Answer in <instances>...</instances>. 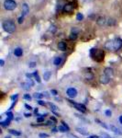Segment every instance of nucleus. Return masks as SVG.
<instances>
[{
	"label": "nucleus",
	"mask_w": 122,
	"mask_h": 138,
	"mask_svg": "<svg viewBox=\"0 0 122 138\" xmlns=\"http://www.w3.org/2000/svg\"><path fill=\"white\" fill-rule=\"evenodd\" d=\"M90 55L94 60L97 62H102L105 58V53L103 50H99V49H91L90 51Z\"/></svg>",
	"instance_id": "nucleus-1"
},
{
	"label": "nucleus",
	"mask_w": 122,
	"mask_h": 138,
	"mask_svg": "<svg viewBox=\"0 0 122 138\" xmlns=\"http://www.w3.org/2000/svg\"><path fill=\"white\" fill-rule=\"evenodd\" d=\"M2 27L4 31L8 33H13L16 31V25L12 20H5L3 22Z\"/></svg>",
	"instance_id": "nucleus-2"
},
{
	"label": "nucleus",
	"mask_w": 122,
	"mask_h": 138,
	"mask_svg": "<svg viewBox=\"0 0 122 138\" xmlns=\"http://www.w3.org/2000/svg\"><path fill=\"white\" fill-rule=\"evenodd\" d=\"M4 8L6 10L12 11L17 8V3L14 0H6L4 2Z\"/></svg>",
	"instance_id": "nucleus-3"
},
{
	"label": "nucleus",
	"mask_w": 122,
	"mask_h": 138,
	"mask_svg": "<svg viewBox=\"0 0 122 138\" xmlns=\"http://www.w3.org/2000/svg\"><path fill=\"white\" fill-rule=\"evenodd\" d=\"M122 47V39L117 38L113 40V49L114 51H117Z\"/></svg>",
	"instance_id": "nucleus-4"
},
{
	"label": "nucleus",
	"mask_w": 122,
	"mask_h": 138,
	"mask_svg": "<svg viewBox=\"0 0 122 138\" xmlns=\"http://www.w3.org/2000/svg\"><path fill=\"white\" fill-rule=\"evenodd\" d=\"M68 101L71 103V104H73V106H74L75 109L80 110L81 112H85V111H86V109H85V106H84V105L80 104V103H75L74 102V101H72V100H68Z\"/></svg>",
	"instance_id": "nucleus-5"
},
{
	"label": "nucleus",
	"mask_w": 122,
	"mask_h": 138,
	"mask_svg": "<svg viewBox=\"0 0 122 138\" xmlns=\"http://www.w3.org/2000/svg\"><path fill=\"white\" fill-rule=\"evenodd\" d=\"M74 4L71 2H68L65 4V6H64V9H63V11H64V13H72L73 11H74Z\"/></svg>",
	"instance_id": "nucleus-6"
},
{
	"label": "nucleus",
	"mask_w": 122,
	"mask_h": 138,
	"mask_svg": "<svg viewBox=\"0 0 122 138\" xmlns=\"http://www.w3.org/2000/svg\"><path fill=\"white\" fill-rule=\"evenodd\" d=\"M66 94L69 98L71 99H74L77 96V90L74 87H69L66 91Z\"/></svg>",
	"instance_id": "nucleus-7"
},
{
	"label": "nucleus",
	"mask_w": 122,
	"mask_h": 138,
	"mask_svg": "<svg viewBox=\"0 0 122 138\" xmlns=\"http://www.w3.org/2000/svg\"><path fill=\"white\" fill-rule=\"evenodd\" d=\"M109 81H110V78L107 77V76H106L105 74L101 75V76L99 77V82L101 83V84L107 85V84H108V83H109Z\"/></svg>",
	"instance_id": "nucleus-8"
},
{
	"label": "nucleus",
	"mask_w": 122,
	"mask_h": 138,
	"mask_svg": "<svg viewBox=\"0 0 122 138\" xmlns=\"http://www.w3.org/2000/svg\"><path fill=\"white\" fill-rule=\"evenodd\" d=\"M104 74L106 75V76H107L109 78H112L113 76H114V70H113V68H111V67H106L104 70Z\"/></svg>",
	"instance_id": "nucleus-9"
},
{
	"label": "nucleus",
	"mask_w": 122,
	"mask_h": 138,
	"mask_svg": "<svg viewBox=\"0 0 122 138\" xmlns=\"http://www.w3.org/2000/svg\"><path fill=\"white\" fill-rule=\"evenodd\" d=\"M58 49L59 50H61V51L64 52L67 50V44L65 41H60L58 43Z\"/></svg>",
	"instance_id": "nucleus-10"
},
{
	"label": "nucleus",
	"mask_w": 122,
	"mask_h": 138,
	"mask_svg": "<svg viewBox=\"0 0 122 138\" xmlns=\"http://www.w3.org/2000/svg\"><path fill=\"white\" fill-rule=\"evenodd\" d=\"M97 23L98 26H104L106 23H107V20L104 17H98L97 19Z\"/></svg>",
	"instance_id": "nucleus-11"
},
{
	"label": "nucleus",
	"mask_w": 122,
	"mask_h": 138,
	"mask_svg": "<svg viewBox=\"0 0 122 138\" xmlns=\"http://www.w3.org/2000/svg\"><path fill=\"white\" fill-rule=\"evenodd\" d=\"M109 129L113 132V133H115L116 134H118V135H121L122 134V132L118 129L117 127H116V126L114 125H110L109 126Z\"/></svg>",
	"instance_id": "nucleus-12"
},
{
	"label": "nucleus",
	"mask_w": 122,
	"mask_h": 138,
	"mask_svg": "<svg viewBox=\"0 0 122 138\" xmlns=\"http://www.w3.org/2000/svg\"><path fill=\"white\" fill-rule=\"evenodd\" d=\"M28 11H29L28 6L27 5L26 3H24V4L22 5V16H23V17H25V16L28 13Z\"/></svg>",
	"instance_id": "nucleus-13"
},
{
	"label": "nucleus",
	"mask_w": 122,
	"mask_h": 138,
	"mask_svg": "<svg viewBox=\"0 0 122 138\" xmlns=\"http://www.w3.org/2000/svg\"><path fill=\"white\" fill-rule=\"evenodd\" d=\"M84 77L86 80H93L94 79V74L92 72H85L84 74Z\"/></svg>",
	"instance_id": "nucleus-14"
},
{
	"label": "nucleus",
	"mask_w": 122,
	"mask_h": 138,
	"mask_svg": "<svg viewBox=\"0 0 122 138\" xmlns=\"http://www.w3.org/2000/svg\"><path fill=\"white\" fill-rule=\"evenodd\" d=\"M14 54H15L17 57H20L22 56L23 54V50L21 48H19V47H18V48H16L15 50H14Z\"/></svg>",
	"instance_id": "nucleus-15"
},
{
	"label": "nucleus",
	"mask_w": 122,
	"mask_h": 138,
	"mask_svg": "<svg viewBox=\"0 0 122 138\" xmlns=\"http://www.w3.org/2000/svg\"><path fill=\"white\" fill-rule=\"evenodd\" d=\"M105 48L108 50V51H114V49H113V41H109L106 42L105 44Z\"/></svg>",
	"instance_id": "nucleus-16"
},
{
	"label": "nucleus",
	"mask_w": 122,
	"mask_h": 138,
	"mask_svg": "<svg viewBox=\"0 0 122 138\" xmlns=\"http://www.w3.org/2000/svg\"><path fill=\"white\" fill-rule=\"evenodd\" d=\"M51 73L50 71H46L44 72V74H43V78L45 81H49L50 80V78H51Z\"/></svg>",
	"instance_id": "nucleus-17"
},
{
	"label": "nucleus",
	"mask_w": 122,
	"mask_h": 138,
	"mask_svg": "<svg viewBox=\"0 0 122 138\" xmlns=\"http://www.w3.org/2000/svg\"><path fill=\"white\" fill-rule=\"evenodd\" d=\"M62 61H63V59H62V57H56L55 59H54L53 61V64H55V65H60V64H62Z\"/></svg>",
	"instance_id": "nucleus-18"
},
{
	"label": "nucleus",
	"mask_w": 122,
	"mask_h": 138,
	"mask_svg": "<svg viewBox=\"0 0 122 138\" xmlns=\"http://www.w3.org/2000/svg\"><path fill=\"white\" fill-rule=\"evenodd\" d=\"M115 24H116V20H115L114 18H108L107 20V26H114Z\"/></svg>",
	"instance_id": "nucleus-19"
},
{
	"label": "nucleus",
	"mask_w": 122,
	"mask_h": 138,
	"mask_svg": "<svg viewBox=\"0 0 122 138\" xmlns=\"http://www.w3.org/2000/svg\"><path fill=\"white\" fill-rule=\"evenodd\" d=\"M76 131H77V132H79V133H81L82 134H84V135H88V133L85 132L86 130L84 129V128H76Z\"/></svg>",
	"instance_id": "nucleus-20"
},
{
	"label": "nucleus",
	"mask_w": 122,
	"mask_h": 138,
	"mask_svg": "<svg viewBox=\"0 0 122 138\" xmlns=\"http://www.w3.org/2000/svg\"><path fill=\"white\" fill-rule=\"evenodd\" d=\"M9 133H10L11 134H13V135H16V136L21 135L20 132H18V131H17V130H9Z\"/></svg>",
	"instance_id": "nucleus-21"
},
{
	"label": "nucleus",
	"mask_w": 122,
	"mask_h": 138,
	"mask_svg": "<svg viewBox=\"0 0 122 138\" xmlns=\"http://www.w3.org/2000/svg\"><path fill=\"white\" fill-rule=\"evenodd\" d=\"M77 37H78V34L71 32V34H70V36H69V39H70L71 41H74V40H76L77 39Z\"/></svg>",
	"instance_id": "nucleus-22"
},
{
	"label": "nucleus",
	"mask_w": 122,
	"mask_h": 138,
	"mask_svg": "<svg viewBox=\"0 0 122 138\" xmlns=\"http://www.w3.org/2000/svg\"><path fill=\"white\" fill-rule=\"evenodd\" d=\"M49 31H51V33H55L56 31H57V28H56V26L53 25V24H51V27H50V29H49Z\"/></svg>",
	"instance_id": "nucleus-23"
},
{
	"label": "nucleus",
	"mask_w": 122,
	"mask_h": 138,
	"mask_svg": "<svg viewBox=\"0 0 122 138\" xmlns=\"http://www.w3.org/2000/svg\"><path fill=\"white\" fill-rule=\"evenodd\" d=\"M49 106H50V108H51V110L53 111V112H55L56 110H58V108H57V106H55V105L53 104V103H49Z\"/></svg>",
	"instance_id": "nucleus-24"
},
{
	"label": "nucleus",
	"mask_w": 122,
	"mask_h": 138,
	"mask_svg": "<svg viewBox=\"0 0 122 138\" xmlns=\"http://www.w3.org/2000/svg\"><path fill=\"white\" fill-rule=\"evenodd\" d=\"M44 95L41 94V93H34L33 95V98L34 99H41V98H43Z\"/></svg>",
	"instance_id": "nucleus-25"
},
{
	"label": "nucleus",
	"mask_w": 122,
	"mask_h": 138,
	"mask_svg": "<svg viewBox=\"0 0 122 138\" xmlns=\"http://www.w3.org/2000/svg\"><path fill=\"white\" fill-rule=\"evenodd\" d=\"M33 77H35V79L37 80V82H41V78H40V77H39V74H38V71H35L33 73Z\"/></svg>",
	"instance_id": "nucleus-26"
},
{
	"label": "nucleus",
	"mask_w": 122,
	"mask_h": 138,
	"mask_svg": "<svg viewBox=\"0 0 122 138\" xmlns=\"http://www.w3.org/2000/svg\"><path fill=\"white\" fill-rule=\"evenodd\" d=\"M58 130L60 131V132H62V133H65V132H67V128H65L64 125H62V126H59L58 127Z\"/></svg>",
	"instance_id": "nucleus-27"
},
{
	"label": "nucleus",
	"mask_w": 122,
	"mask_h": 138,
	"mask_svg": "<svg viewBox=\"0 0 122 138\" xmlns=\"http://www.w3.org/2000/svg\"><path fill=\"white\" fill-rule=\"evenodd\" d=\"M83 18H84V15L82 14V13H78L77 14V16H76V19L78 21H81V20H83Z\"/></svg>",
	"instance_id": "nucleus-28"
},
{
	"label": "nucleus",
	"mask_w": 122,
	"mask_h": 138,
	"mask_svg": "<svg viewBox=\"0 0 122 138\" xmlns=\"http://www.w3.org/2000/svg\"><path fill=\"white\" fill-rule=\"evenodd\" d=\"M96 122H97V123H99V125H101V126H103V127H104V128H105V129H107V128H108V127H107V125H106V124H105V123H102L101 121H99V120H97H97H96Z\"/></svg>",
	"instance_id": "nucleus-29"
},
{
	"label": "nucleus",
	"mask_w": 122,
	"mask_h": 138,
	"mask_svg": "<svg viewBox=\"0 0 122 138\" xmlns=\"http://www.w3.org/2000/svg\"><path fill=\"white\" fill-rule=\"evenodd\" d=\"M71 32H73V33H76V34H78L79 32H80V30H79L78 28H76V27H74V28L72 29V31H71Z\"/></svg>",
	"instance_id": "nucleus-30"
},
{
	"label": "nucleus",
	"mask_w": 122,
	"mask_h": 138,
	"mask_svg": "<svg viewBox=\"0 0 122 138\" xmlns=\"http://www.w3.org/2000/svg\"><path fill=\"white\" fill-rule=\"evenodd\" d=\"M39 136H40V137H41V138H47V137H49V136H50V135H49V134H47V133H40V134H39Z\"/></svg>",
	"instance_id": "nucleus-31"
},
{
	"label": "nucleus",
	"mask_w": 122,
	"mask_h": 138,
	"mask_svg": "<svg viewBox=\"0 0 122 138\" xmlns=\"http://www.w3.org/2000/svg\"><path fill=\"white\" fill-rule=\"evenodd\" d=\"M105 113H106V115H107V117H110L112 115V112H111V110H107L106 111H105Z\"/></svg>",
	"instance_id": "nucleus-32"
},
{
	"label": "nucleus",
	"mask_w": 122,
	"mask_h": 138,
	"mask_svg": "<svg viewBox=\"0 0 122 138\" xmlns=\"http://www.w3.org/2000/svg\"><path fill=\"white\" fill-rule=\"evenodd\" d=\"M24 99L27 100H31V96H30V95H28V94H26V95H24Z\"/></svg>",
	"instance_id": "nucleus-33"
},
{
	"label": "nucleus",
	"mask_w": 122,
	"mask_h": 138,
	"mask_svg": "<svg viewBox=\"0 0 122 138\" xmlns=\"http://www.w3.org/2000/svg\"><path fill=\"white\" fill-rule=\"evenodd\" d=\"M27 83H28V84L29 85L30 87H32V86L34 85V83L32 82V80H31V79H28V80H27Z\"/></svg>",
	"instance_id": "nucleus-34"
},
{
	"label": "nucleus",
	"mask_w": 122,
	"mask_h": 138,
	"mask_svg": "<svg viewBox=\"0 0 122 138\" xmlns=\"http://www.w3.org/2000/svg\"><path fill=\"white\" fill-rule=\"evenodd\" d=\"M28 66H29V67H35L36 66V63H35V62H31V63L28 64Z\"/></svg>",
	"instance_id": "nucleus-35"
},
{
	"label": "nucleus",
	"mask_w": 122,
	"mask_h": 138,
	"mask_svg": "<svg viewBox=\"0 0 122 138\" xmlns=\"http://www.w3.org/2000/svg\"><path fill=\"white\" fill-rule=\"evenodd\" d=\"M38 103H39L40 105H41V106H46V103L44 102L43 100H39Z\"/></svg>",
	"instance_id": "nucleus-36"
},
{
	"label": "nucleus",
	"mask_w": 122,
	"mask_h": 138,
	"mask_svg": "<svg viewBox=\"0 0 122 138\" xmlns=\"http://www.w3.org/2000/svg\"><path fill=\"white\" fill-rule=\"evenodd\" d=\"M23 21H24V17H23V16L20 17V18H18V23H19V24H21Z\"/></svg>",
	"instance_id": "nucleus-37"
},
{
	"label": "nucleus",
	"mask_w": 122,
	"mask_h": 138,
	"mask_svg": "<svg viewBox=\"0 0 122 138\" xmlns=\"http://www.w3.org/2000/svg\"><path fill=\"white\" fill-rule=\"evenodd\" d=\"M37 122H39V123H41V122H44V117L38 118V119H37Z\"/></svg>",
	"instance_id": "nucleus-38"
},
{
	"label": "nucleus",
	"mask_w": 122,
	"mask_h": 138,
	"mask_svg": "<svg viewBox=\"0 0 122 138\" xmlns=\"http://www.w3.org/2000/svg\"><path fill=\"white\" fill-rule=\"evenodd\" d=\"M8 119H10V120L13 119V114L11 112H8Z\"/></svg>",
	"instance_id": "nucleus-39"
},
{
	"label": "nucleus",
	"mask_w": 122,
	"mask_h": 138,
	"mask_svg": "<svg viewBox=\"0 0 122 138\" xmlns=\"http://www.w3.org/2000/svg\"><path fill=\"white\" fill-rule=\"evenodd\" d=\"M51 94H52V95H53V96H56V95L58 94V93H57V91H56V90H54V89L51 90Z\"/></svg>",
	"instance_id": "nucleus-40"
},
{
	"label": "nucleus",
	"mask_w": 122,
	"mask_h": 138,
	"mask_svg": "<svg viewBox=\"0 0 122 138\" xmlns=\"http://www.w3.org/2000/svg\"><path fill=\"white\" fill-rule=\"evenodd\" d=\"M25 107L27 108V110H30L31 109H32V108H31L30 106H29V105H28V104H25Z\"/></svg>",
	"instance_id": "nucleus-41"
},
{
	"label": "nucleus",
	"mask_w": 122,
	"mask_h": 138,
	"mask_svg": "<svg viewBox=\"0 0 122 138\" xmlns=\"http://www.w3.org/2000/svg\"><path fill=\"white\" fill-rule=\"evenodd\" d=\"M62 123H63V125H64V127H65V128H67V130L69 131V127H68V125H67L66 123H64V122H62Z\"/></svg>",
	"instance_id": "nucleus-42"
},
{
	"label": "nucleus",
	"mask_w": 122,
	"mask_h": 138,
	"mask_svg": "<svg viewBox=\"0 0 122 138\" xmlns=\"http://www.w3.org/2000/svg\"><path fill=\"white\" fill-rule=\"evenodd\" d=\"M0 65H1V66H4V64H5V62H4V60H3V59H1V60H0Z\"/></svg>",
	"instance_id": "nucleus-43"
},
{
	"label": "nucleus",
	"mask_w": 122,
	"mask_h": 138,
	"mask_svg": "<svg viewBox=\"0 0 122 138\" xmlns=\"http://www.w3.org/2000/svg\"><path fill=\"white\" fill-rule=\"evenodd\" d=\"M87 138H99L97 135H89Z\"/></svg>",
	"instance_id": "nucleus-44"
},
{
	"label": "nucleus",
	"mask_w": 122,
	"mask_h": 138,
	"mask_svg": "<svg viewBox=\"0 0 122 138\" xmlns=\"http://www.w3.org/2000/svg\"><path fill=\"white\" fill-rule=\"evenodd\" d=\"M51 121H52V122H53V123H57V121H56V119H55V118H54V117H51Z\"/></svg>",
	"instance_id": "nucleus-45"
},
{
	"label": "nucleus",
	"mask_w": 122,
	"mask_h": 138,
	"mask_svg": "<svg viewBox=\"0 0 122 138\" xmlns=\"http://www.w3.org/2000/svg\"><path fill=\"white\" fill-rule=\"evenodd\" d=\"M30 116H31V114H30V113H25V117L28 118V117H30Z\"/></svg>",
	"instance_id": "nucleus-46"
},
{
	"label": "nucleus",
	"mask_w": 122,
	"mask_h": 138,
	"mask_svg": "<svg viewBox=\"0 0 122 138\" xmlns=\"http://www.w3.org/2000/svg\"><path fill=\"white\" fill-rule=\"evenodd\" d=\"M34 112H35L36 114H38V112H39V110H38V108H36V109H35V110H34Z\"/></svg>",
	"instance_id": "nucleus-47"
},
{
	"label": "nucleus",
	"mask_w": 122,
	"mask_h": 138,
	"mask_svg": "<svg viewBox=\"0 0 122 138\" xmlns=\"http://www.w3.org/2000/svg\"><path fill=\"white\" fill-rule=\"evenodd\" d=\"M119 122H120V123L122 124V115H120V116H119Z\"/></svg>",
	"instance_id": "nucleus-48"
},
{
	"label": "nucleus",
	"mask_w": 122,
	"mask_h": 138,
	"mask_svg": "<svg viewBox=\"0 0 122 138\" xmlns=\"http://www.w3.org/2000/svg\"><path fill=\"white\" fill-rule=\"evenodd\" d=\"M17 98H18V95H16V96H13L12 100H15V99H17Z\"/></svg>",
	"instance_id": "nucleus-49"
},
{
	"label": "nucleus",
	"mask_w": 122,
	"mask_h": 138,
	"mask_svg": "<svg viewBox=\"0 0 122 138\" xmlns=\"http://www.w3.org/2000/svg\"><path fill=\"white\" fill-rule=\"evenodd\" d=\"M52 131H53L54 133H56V132H57V131H56V129H55V128H53V129H52Z\"/></svg>",
	"instance_id": "nucleus-50"
},
{
	"label": "nucleus",
	"mask_w": 122,
	"mask_h": 138,
	"mask_svg": "<svg viewBox=\"0 0 122 138\" xmlns=\"http://www.w3.org/2000/svg\"><path fill=\"white\" fill-rule=\"evenodd\" d=\"M6 138H10V136H7Z\"/></svg>",
	"instance_id": "nucleus-51"
}]
</instances>
